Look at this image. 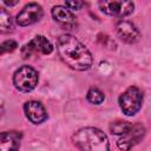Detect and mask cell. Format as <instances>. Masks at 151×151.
<instances>
[{
    "instance_id": "cell-10",
    "label": "cell",
    "mask_w": 151,
    "mask_h": 151,
    "mask_svg": "<svg viewBox=\"0 0 151 151\" xmlns=\"http://www.w3.org/2000/svg\"><path fill=\"white\" fill-rule=\"evenodd\" d=\"M52 15H53L54 20L65 29H72L77 25L76 17L67 7L54 6L52 8Z\"/></svg>"
},
{
    "instance_id": "cell-4",
    "label": "cell",
    "mask_w": 151,
    "mask_h": 151,
    "mask_svg": "<svg viewBox=\"0 0 151 151\" xmlns=\"http://www.w3.org/2000/svg\"><path fill=\"white\" fill-rule=\"evenodd\" d=\"M142 103H143V93L136 86H130L119 97V106L126 116L136 114L140 110Z\"/></svg>"
},
{
    "instance_id": "cell-13",
    "label": "cell",
    "mask_w": 151,
    "mask_h": 151,
    "mask_svg": "<svg viewBox=\"0 0 151 151\" xmlns=\"http://www.w3.org/2000/svg\"><path fill=\"white\" fill-rule=\"evenodd\" d=\"M131 126H132V124H130L129 122H122V120H119V122H113L110 125V130L114 134H122L123 136L124 133H126L130 130Z\"/></svg>"
},
{
    "instance_id": "cell-17",
    "label": "cell",
    "mask_w": 151,
    "mask_h": 151,
    "mask_svg": "<svg viewBox=\"0 0 151 151\" xmlns=\"http://www.w3.org/2000/svg\"><path fill=\"white\" fill-rule=\"evenodd\" d=\"M65 5H66V7H67L68 9L74 11V9H79V8L84 5V2H83V1H79V0H76V1H66Z\"/></svg>"
},
{
    "instance_id": "cell-3",
    "label": "cell",
    "mask_w": 151,
    "mask_h": 151,
    "mask_svg": "<svg viewBox=\"0 0 151 151\" xmlns=\"http://www.w3.org/2000/svg\"><path fill=\"white\" fill-rule=\"evenodd\" d=\"M38 79H39L38 72L28 65H24L19 67L13 74V84L15 88L21 92L32 91L37 86Z\"/></svg>"
},
{
    "instance_id": "cell-9",
    "label": "cell",
    "mask_w": 151,
    "mask_h": 151,
    "mask_svg": "<svg viewBox=\"0 0 151 151\" xmlns=\"http://www.w3.org/2000/svg\"><path fill=\"white\" fill-rule=\"evenodd\" d=\"M116 31L120 40H123L126 44H134L140 39V32L139 29L130 21L120 20L116 25Z\"/></svg>"
},
{
    "instance_id": "cell-15",
    "label": "cell",
    "mask_w": 151,
    "mask_h": 151,
    "mask_svg": "<svg viewBox=\"0 0 151 151\" xmlns=\"http://www.w3.org/2000/svg\"><path fill=\"white\" fill-rule=\"evenodd\" d=\"M104 94L98 88H90L88 92H87V100L92 104H96V105H99L104 101Z\"/></svg>"
},
{
    "instance_id": "cell-11",
    "label": "cell",
    "mask_w": 151,
    "mask_h": 151,
    "mask_svg": "<svg viewBox=\"0 0 151 151\" xmlns=\"http://www.w3.org/2000/svg\"><path fill=\"white\" fill-rule=\"evenodd\" d=\"M24 111L28 120L33 124H40L46 120L47 113L45 111V107L35 100H29L24 105Z\"/></svg>"
},
{
    "instance_id": "cell-18",
    "label": "cell",
    "mask_w": 151,
    "mask_h": 151,
    "mask_svg": "<svg viewBox=\"0 0 151 151\" xmlns=\"http://www.w3.org/2000/svg\"><path fill=\"white\" fill-rule=\"evenodd\" d=\"M4 4H5V5H7V6H14V5H17V4H18V1H7V0H5V1H4Z\"/></svg>"
},
{
    "instance_id": "cell-2",
    "label": "cell",
    "mask_w": 151,
    "mask_h": 151,
    "mask_svg": "<svg viewBox=\"0 0 151 151\" xmlns=\"http://www.w3.org/2000/svg\"><path fill=\"white\" fill-rule=\"evenodd\" d=\"M74 145L81 151H109L110 144L106 134L96 127L79 129L73 136Z\"/></svg>"
},
{
    "instance_id": "cell-12",
    "label": "cell",
    "mask_w": 151,
    "mask_h": 151,
    "mask_svg": "<svg viewBox=\"0 0 151 151\" xmlns=\"http://www.w3.org/2000/svg\"><path fill=\"white\" fill-rule=\"evenodd\" d=\"M20 134L17 132L0 133V151H18L20 146Z\"/></svg>"
},
{
    "instance_id": "cell-8",
    "label": "cell",
    "mask_w": 151,
    "mask_h": 151,
    "mask_svg": "<svg viewBox=\"0 0 151 151\" xmlns=\"http://www.w3.org/2000/svg\"><path fill=\"white\" fill-rule=\"evenodd\" d=\"M145 130L143 127V125L140 124H134L130 127V130L124 133L117 142V145L120 150L123 151H129L131 147H133L134 145H137L144 137Z\"/></svg>"
},
{
    "instance_id": "cell-16",
    "label": "cell",
    "mask_w": 151,
    "mask_h": 151,
    "mask_svg": "<svg viewBox=\"0 0 151 151\" xmlns=\"http://www.w3.org/2000/svg\"><path fill=\"white\" fill-rule=\"evenodd\" d=\"M18 47V44L14 40H6L1 44V54L6 52H12Z\"/></svg>"
},
{
    "instance_id": "cell-1",
    "label": "cell",
    "mask_w": 151,
    "mask_h": 151,
    "mask_svg": "<svg viewBox=\"0 0 151 151\" xmlns=\"http://www.w3.org/2000/svg\"><path fill=\"white\" fill-rule=\"evenodd\" d=\"M57 51L61 60L76 71H86L92 66L90 51L71 34H63L57 39Z\"/></svg>"
},
{
    "instance_id": "cell-5",
    "label": "cell",
    "mask_w": 151,
    "mask_h": 151,
    "mask_svg": "<svg viewBox=\"0 0 151 151\" xmlns=\"http://www.w3.org/2000/svg\"><path fill=\"white\" fill-rule=\"evenodd\" d=\"M98 6L100 7V9L109 14V15H113V17H126L129 14H131L133 12L134 8V4L132 1H99Z\"/></svg>"
},
{
    "instance_id": "cell-7",
    "label": "cell",
    "mask_w": 151,
    "mask_h": 151,
    "mask_svg": "<svg viewBox=\"0 0 151 151\" xmlns=\"http://www.w3.org/2000/svg\"><path fill=\"white\" fill-rule=\"evenodd\" d=\"M53 51V46L52 44L44 37V35H37L35 38H33L28 44H26L22 50H21V54L22 57L29 58L32 54L34 53H40V54H50Z\"/></svg>"
},
{
    "instance_id": "cell-6",
    "label": "cell",
    "mask_w": 151,
    "mask_h": 151,
    "mask_svg": "<svg viewBox=\"0 0 151 151\" xmlns=\"http://www.w3.org/2000/svg\"><path fill=\"white\" fill-rule=\"evenodd\" d=\"M44 15L42 7L37 2H31L26 5L21 12L17 15V24L21 27L32 25L37 21H39Z\"/></svg>"
},
{
    "instance_id": "cell-14",
    "label": "cell",
    "mask_w": 151,
    "mask_h": 151,
    "mask_svg": "<svg viewBox=\"0 0 151 151\" xmlns=\"http://www.w3.org/2000/svg\"><path fill=\"white\" fill-rule=\"evenodd\" d=\"M0 28L1 32H8L12 31L13 28V24H12V19L11 15L5 11V8H0Z\"/></svg>"
}]
</instances>
